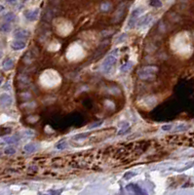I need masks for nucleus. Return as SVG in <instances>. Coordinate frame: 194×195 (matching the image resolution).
Returning a JSON list of instances; mask_svg holds the SVG:
<instances>
[{
    "label": "nucleus",
    "instance_id": "nucleus-1",
    "mask_svg": "<svg viewBox=\"0 0 194 195\" xmlns=\"http://www.w3.org/2000/svg\"><path fill=\"white\" fill-rule=\"evenodd\" d=\"M117 53H118V49H115V50L112 51L108 56H106V58L104 59L103 63V66H102L103 72H109L110 71L112 66L114 65V64L116 62Z\"/></svg>",
    "mask_w": 194,
    "mask_h": 195
},
{
    "label": "nucleus",
    "instance_id": "nucleus-2",
    "mask_svg": "<svg viewBox=\"0 0 194 195\" xmlns=\"http://www.w3.org/2000/svg\"><path fill=\"white\" fill-rule=\"evenodd\" d=\"M157 71V68L155 66H146V68H143L139 71V76L143 79V80H148V79H153L154 75L153 73Z\"/></svg>",
    "mask_w": 194,
    "mask_h": 195
},
{
    "label": "nucleus",
    "instance_id": "nucleus-3",
    "mask_svg": "<svg viewBox=\"0 0 194 195\" xmlns=\"http://www.w3.org/2000/svg\"><path fill=\"white\" fill-rule=\"evenodd\" d=\"M142 12H143V9L141 8V7L140 8H136V9H134L132 11V14H131V16H130V20H129V23H128L130 28H132L135 24L137 23V18L141 15Z\"/></svg>",
    "mask_w": 194,
    "mask_h": 195
},
{
    "label": "nucleus",
    "instance_id": "nucleus-4",
    "mask_svg": "<svg viewBox=\"0 0 194 195\" xmlns=\"http://www.w3.org/2000/svg\"><path fill=\"white\" fill-rule=\"evenodd\" d=\"M39 9H33V10H28L26 11V13H24V17H26V19L30 21V22H33L35 20H37V18L39 16Z\"/></svg>",
    "mask_w": 194,
    "mask_h": 195
},
{
    "label": "nucleus",
    "instance_id": "nucleus-5",
    "mask_svg": "<svg viewBox=\"0 0 194 195\" xmlns=\"http://www.w3.org/2000/svg\"><path fill=\"white\" fill-rule=\"evenodd\" d=\"M28 31L23 28H18L14 31V37L19 39V40H23V39H27L28 37Z\"/></svg>",
    "mask_w": 194,
    "mask_h": 195
},
{
    "label": "nucleus",
    "instance_id": "nucleus-6",
    "mask_svg": "<svg viewBox=\"0 0 194 195\" xmlns=\"http://www.w3.org/2000/svg\"><path fill=\"white\" fill-rule=\"evenodd\" d=\"M12 102H13V100H12V98L10 95L8 94H2L1 96H0V103L3 106H9L12 105Z\"/></svg>",
    "mask_w": 194,
    "mask_h": 195
},
{
    "label": "nucleus",
    "instance_id": "nucleus-7",
    "mask_svg": "<svg viewBox=\"0 0 194 195\" xmlns=\"http://www.w3.org/2000/svg\"><path fill=\"white\" fill-rule=\"evenodd\" d=\"M26 46H27L26 42H23L22 40H16L14 42H12V44H11V48L13 49L14 51L23 50V48H26Z\"/></svg>",
    "mask_w": 194,
    "mask_h": 195
},
{
    "label": "nucleus",
    "instance_id": "nucleus-8",
    "mask_svg": "<svg viewBox=\"0 0 194 195\" xmlns=\"http://www.w3.org/2000/svg\"><path fill=\"white\" fill-rule=\"evenodd\" d=\"M127 189L128 190H132L136 194H146V191H143L139 185H135V184H131V185H127Z\"/></svg>",
    "mask_w": 194,
    "mask_h": 195
},
{
    "label": "nucleus",
    "instance_id": "nucleus-9",
    "mask_svg": "<svg viewBox=\"0 0 194 195\" xmlns=\"http://www.w3.org/2000/svg\"><path fill=\"white\" fill-rule=\"evenodd\" d=\"M150 20H151V17H150V15L143 16V17H141V19L139 20V22H137V27L145 26V24H147L150 22Z\"/></svg>",
    "mask_w": 194,
    "mask_h": 195
},
{
    "label": "nucleus",
    "instance_id": "nucleus-10",
    "mask_svg": "<svg viewBox=\"0 0 194 195\" xmlns=\"http://www.w3.org/2000/svg\"><path fill=\"white\" fill-rule=\"evenodd\" d=\"M2 66H3V68L5 70H9L11 68H13V66H14V60H12V59H6L3 64H2Z\"/></svg>",
    "mask_w": 194,
    "mask_h": 195
},
{
    "label": "nucleus",
    "instance_id": "nucleus-11",
    "mask_svg": "<svg viewBox=\"0 0 194 195\" xmlns=\"http://www.w3.org/2000/svg\"><path fill=\"white\" fill-rule=\"evenodd\" d=\"M3 20L7 23H12L16 20V15L13 13V12H8L7 14H5L3 17Z\"/></svg>",
    "mask_w": 194,
    "mask_h": 195
},
{
    "label": "nucleus",
    "instance_id": "nucleus-12",
    "mask_svg": "<svg viewBox=\"0 0 194 195\" xmlns=\"http://www.w3.org/2000/svg\"><path fill=\"white\" fill-rule=\"evenodd\" d=\"M36 148H37V146H36V144L33 143H27V144L24 145V147H23L24 151L28 152V153H31V152L35 151Z\"/></svg>",
    "mask_w": 194,
    "mask_h": 195
},
{
    "label": "nucleus",
    "instance_id": "nucleus-13",
    "mask_svg": "<svg viewBox=\"0 0 194 195\" xmlns=\"http://www.w3.org/2000/svg\"><path fill=\"white\" fill-rule=\"evenodd\" d=\"M19 141V138L17 136H11V137H7V138H4V142L8 144L11 143H15Z\"/></svg>",
    "mask_w": 194,
    "mask_h": 195
},
{
    "label": "nucleus",
    "instance_id": "nucleus-14",
    "mask_svg": "<svg viewBox=\"0 0 194 195\" xmlns=\"http://www.w3.org/2000/svg\"><path fill=\"white\" fill-rule=\"evenodd\" d=\"M129 130H130V124L128 123V122H125V123H123L122 129L118 132V135H124V134L127 133Z\"/></svg>",
    "mask_w": 194,
    "mask_h": 195
},
{
    "label": "nucleus",
    "instance_id": "nucleus-15",
    "mask_svg": "<svg viewBox=\"0 0 194 195\" xmlns=\"http://www.w3.org/2000/svg\"><path fill=\"white\" fill-rule=\"evenodd\" d=\"M10 30H11V24H10V23L6 22L5 23L1 24V27H0V31H2V32H9Z\"/></svg>",
    "mask_w": 194,
    "mask_h": 195
},
{
    "label": "nucleus",
    "instance_id": "nucleus-16",
    "mask_svg": "<svg viewBox=\"0 0 194 195\" xmlns=\"http://www.w3.org/2000/svg\"><path fill=\"white\" fill-rule=\"evenodd\" d=\"M4 153L7 155H13L16 153V148L13 147V146H7V147H5L4 149Z\"/></svg>",
    "mask_w": 194,
    "mask_h": 195
},
{
    "label": "nucleus",
    "instance_id": "nucleus-17",
    "mask_svg": "<svg viewBox=\"0 0 194 195\" xmlns=\"http://www.w3.org/2000/svg\"><path fill=\"white\" fill-rule=\"evenodd\" d=\"M149 5L154 8H160L162 6V2L160 0H149Z\"/></svg>",
    "mask_w": 194,
    "mask_h": 195
},
{
    "label": "nucleus",
    "instance_id": "nucleus-18",
    "mask_svg": "<svg viewBox=\"0 0 194 195\" xmlns=\"http://www.w3.org/2000/svg\"><path fill=\"white\" fill-rule=\"evenodd\" d=\"M132 65H133V64L131 63V62L126 63V64H124L123 65H121L120 70H121V71H127L128 69H130L131 68H132Z\"/></svg>",
    "mask_w": 194,
    "mask_h": 195
},
{
    "label": "nucleus",
    "instance_id": "nucleus-19",
    "mask_svg": "<svg viewBox=\"0 0 194 195\" xmlns=\"http://www.w3.org/2000/svg\"><path fill=\"white\" fill-rule=\"evenodd\" d=\"M91 135V133H82V134H78V135L74 136V139H85L87 137H89Z\"/></svg>",
    "mask_w": 194,
    "mask_h": 195
},
{
    "label": "nucleus",
    "instance_id": "nucleus-20",
    "mask_svg": "<svg viewBox=\"0 0 194 195\" xmlns=\"http://www.w3.org/2000/svg\"><path fill=\"white\" fill-rule=\"evenodd\" d=\"M65 146H66V143L65 142H61V143L56 144V147H57V149H60V150L65 149Z\"/></svg>",
    "mask_w": 194,
    "mask_h": 195
},
{
    "label": "nucleus",
    "instance_id": "nucleus-21",
    "mask_svg": "<svg viewBox=\"0 0 194 195\" xmlns=\"http://www.w3.org/2000/svg\"><path fill=\"white\" fill-rule=\"evenodd\" d=\"M137 174L134 173V172H128L124 175V179H131V178H133V176H135Z\"/></svg>",
    "mask_w": 194,
    "mask_h": 195
},
{
    "label": "nucleus",
    "instance_id": "nucleus-22",
    "mask_svg": "<svg viewBox=\"0 0 194 195\" xmlns=\"http://www.w3.org/2000/svg\"><path fill=\"white\" fill-rule=\"evenodd\" d=\"M103 123V121H99V122H96V123H94L92 125L89 126V129H94V128H97L98 126H101L102 124Z\"/></svg>",
    "mask_w": 194,
    "mask_h": 195
},
{
    "label": "nucleus",
    "instance_id": "nucleus-23",
    "mask_svg": "<svg viewBox=\"0 0 194 195\" xmlns=\"http://www.w3.org/2000/svg\"><path fill=\"white\" fill-rule=\"evenodd\" d=\"M172 124H166V125H163L162 126V130L163 131H170L172 129Z\"/></svg>",
    "mask_w": 194,
    "mask_h": 195
},
{
    "label": "nucleus",
    "instance_id": "nucleus-24",
    "mask_svg": "<svg viewBox=\"0 0 194 195\" xmlns=\"http://www.w3.org/2000/svg\"><path fill=\"white\" fill-rule=\"evenodd\" d=\"M61 191V190H49V193H52V194H60Z\"/></svg>",
    "mask_w": 194,
    "mask_h": 195
},
{
    "label": "nucleus",
    "instance_id": "nucleus-25",
    "mask_svg": "<svg viewBox=\"0 0 194 195\" xmlns=\"http://www.w3.org/2000/svg\"><path fill=\"white\" fill-rule=\"evenodd\" d=\"M6 1H7L8 3H10V4H12V3H15L17 0H6Z\"/></svg>",
    "mask_w": 194,
    "mask_h": 195
},
{
    "label": "nucleus",
    "instance_id": "nucleus-26",
    "mask_svg": "<svg viewBox=\"0 0 194 195\" xmlns=\"http://www.w3.org/2000/svg\"><path fill=\"white\" fill-rule=\"evenodd\" d=\"M3 10H4V6L3 5H0V13H1Z\"/></svg>",
    "mask_w": 194,
    "mask_h": 195
},
{
    "label": "nucleus",
    "instance_id": "nucleus-27",
    "mask_svg": "<svg viewBox=\"0 0 194 195\" xmlns=\"http://www.w3.org/2000/svg\"><path fill=\"white\" fill-rule=\"evenodd\" d=\"M2 56H3V53H2L1 51H0V59H1V58H2Z\"/></svg>",
    "mask_w": 194,
    "mask_h": 195
},
{
    "label": "nucleus",
    "instance_id": "nucleus-28",
    "mask_svg": "<svg viewBox=\"0 0 194 195\" xmlns=\"http://www.w3.org/2000/svg\"><path fill=\"white\" fill-rule=\"evenodd\" d=\"M1 84H2V78L0 77V85H1Z\"/></svg>",
    "mask_w": 194,
    "mask_h": 195
},
{
    "label": "nucleus",
    "instance_id": "nucleus-29",
    "mask_svg": "<svg viewBox=\"0 0 194 195\" xmlns=\"http://www.w3.org/2000/svg\"><path fill=\"white\" fill-rule=\"evenodd\" d=\"M22 1H23V2H24V1H27V0H22Z\"/></svg>",
    "mask_w": 194,
    "mask_h": 195
},
{
    "label": "nucleus",
    "instance_id": "nucleus-30",
    "mask_svg": "<svg viewBox=\"0 0 194 195\" xmlns=\"http://www.w3.org/2000/svg\"><path fill=\"white\" fill-rule=\"evenodd\" d=\"M0 154H1V153H0Z\"/></svg>",
    "mask_w": 194,
    "mask_h": 195
}]
</instances>
